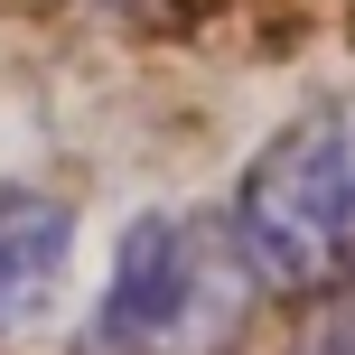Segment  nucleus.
I'll list each match as a JSON object with an SVG mask.
<instances>
[{
	"label": "nucleus",
	"mask_w": 355,
	"mask_h": 355,
	"mask_svg": "<svg viewBox=\"0 0 355 355\" xmlns=\"http://www.w3.org/2000/svg\"><path fill=\"white\" fill-rule=\"evenodd\" d=\"M262 290L271 281L252 262L234 206L225 215L141 206L112 234L103 290H94V318H85V355H225Z\"/></svg>",
	"instance_id": "f257e3e1"
},
{
	"label": "nucleus",
	"mask_w": 355,
	"mask_h": 355,
	"mask_svg": "<svg viewBox=\"0 0 355 355\" xmlns=\"http://www.w3.org/2000/svg\"><path fill=\"white\" fill-rule=\"evenodd\" d=\"M234 225L271 290L355 281V94L290 112L234 178Z\"/></svg>",
	"instance_id": "f03ea898"
},
{
	"label": "nucleus",
	"mask_w": 355,
	"mask_h": 355,
	"mask_svg": "<svg viewBox=\"0 0 355 355\" xmlns=\"http://www.w3.org/2000/svg\"><path fill=\"white\" fill-rule=\"evenodd\" d=\"M66 262H75V206L0 178V337L47 318V300L66 290Z\"/></svg>",
	"instance_id": "7ed1b4c3"
},
{
	"label": "nucleus",
	"mask_w": 355,
	"mask_h": 355,
	"mask_svg": "<svg viewBox=\"0 0 355 355\" xmlns=\"http://www.w3.org/2000/svg\"><path fill=\"white\" fill-rule=\"evenodd\" d=\"M300 355H355V281H346L337 300L318 309V327L300 337Z\"/></svg>",
	"instance_id": "20e7f679"
}]
</instances>
